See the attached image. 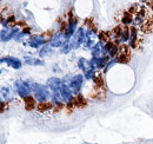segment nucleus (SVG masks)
I'll list each match as a JSON object with an SVG mask.
<instances>
[{
	"label": "nucleus",
	"mask_w": 153,
	"mask_h": 144,
	"mask_svg": "<svg viewBox=\"0 0 153 144\" xmlns=\"http://www.w3.org/2000/svg\"><path fill=\"white\" fill-rule=\"evenodd\" d=\"M117 63H121V64H126L130 62V51H128V45H121L119 53L115 57Z\"/></svg>",
	"instance_id": "8"
},
{
	"label": "nucleus",
	"mask_w": 153,
	"mask_h": 144,
	"mask_svg": "<svg viewBox=\"0 0 153 144\" xmlns=\"http://www.w3.org/2000/svg\"><path fill=\"white\" fill-rule=\"evenodd\" d=\"M1 93H2V100H4L5 98H6V100H8L10 98L12 99V98L14 97V94H13L12 90H10V89H8L7 86H6V88L4 86V88L1 89Z\"/></svg>",
	"instance_id": "21"
},
{
	"label": "nucleus",
	"mask_w": 153,
	"mask_h": 144,
	"mask_svg": "<svg viewBox=\"0 0 153 144\" xmlns=\"http://www.w3.org/2000/svg\"><path fill=\"white\" fill-rule=\"evenodd\" d=\"M20 31L19 27L18 26H14V27H12V28H10V27H6V28H2V31H1V41H8V40H11L12 38H16V37L19 34Z\"/></svg>",
	"instance_id": "6"
},
{
	"label": "nucleus",
	"mask_w": 153,
	"mask_h": 144,
	"mask_svg": "<svg viewBox=\"0 0 153 144\" xmlns=\"http://www.w3.org/2000/svg\"><path fill=\"white\" fill-rule=\"evenodd\" d=\"M25 104H26V109L27 110H31V109H34L37 105H36V98L33 96H28L26 97L25 99Z\"/></svg>",
	"instance_id": "19"
},
{
	"label": "nucleus",
	"mask_w": 153,
	"mask_h": 144,
	"mask_svg": "<svg viewBox=\"0 0 153 144\" xmlns=\"http://www.w3.org/2000/svg\"><path fill=\"white\" fill-rule=\"evenodd\" d=\"M76 24H78L76 19L73 17L72 13H70V16H68V21H67L66 27H65V33H66V37H67L68 40L74 36V33L76 32Z\"/></svg>",
	"instance_id": "5"
},
{
	"label": "nucleus",
	"mask_w": 153,
	"mask_h": 144,
	"mask_svg": "<svg viewBox=\"0 0 153 144\" xmlns=\"http://www.w3.org/2000/svg\"><path fill=\"white\" fill-rule=\"evenodd\" d=\"M85 38H86V31L82 27H79L74 33V36L68 40V44L71 46L72 50H76L78 47H80L81 45H84L85 43Z\"/></svg>",
	"instance_id": "2"
},
{
	"label": "nucleus",
	"mask_w": 153,
	"mask_h": 144,
	"mask_svg": "<svg viewBox=\"0 0 153 144\" xmlns=\"http://www.w3.org/2000/svg\"><path fill=\"white\" fill-rule=\"evenodd\" d=\"M133 21L137 25H139V26L141 27L143 25H145L146 22L150 21V19H149V12H147L145 8H141L140 11L137 12L135 17L133 18Z\"/></svg>",
	"instance_id": "9"
},
{
	"label": "nucleus",
	"mask_w": 153,
	"mask_h": 144,
	"mask_svg": "<svg viewBox=\"0 0 153 144\" xmlns=\"http://www.w3.org/2000/svg\"><path fill=\"white\" fill-rule=\"evenodd\" d=\"M130 40V28L128 27H125L124 28V31H123V34L120 37V39H119V43H126V41H128Z\"/></svg>",
	"instance_id": "23"
},
{
	"label": "nucleus",
	"mask_w": 153,
	"mask_h": 144,
	"mask_svg": "<svg viewBox=\"0 0 153 144\" xmlns=\"http://www.w3.org/2000/svg\"><path fill=\"white\" fill-rule=\"evenodd\" d=\"M61 84H62V82L59 78H57V77H52V78H50L47 80V86L50 88V90L52 91V93L59 92Z\"/></svg>",
	"instance_id": "14"
},
{
	"label": "nucleus",
	"mask_w": 153,
	"mask_h": 144,
	"mask_svg": "<svg viewBox=\"0 0 153 144\" xmlns=\"http://www.w3.org/2000/svg\"><path fill=\"white\" fill-rule=\"evenodd\" d=\"M6 62L8 66H11L12 69L14 70H19L22 66V62L18 59V58H14V57H5V58H1V63Z\"/></svg>",
	"instance_id": "12"
},
{
	"label": "nucleus",
	"mask_w": 153,
	"mask_h": 144,
	"mask_svg": "<svg viewBox=\"0 0 153 144\" xmlns=\"http://www.w3.org/2000/svg\"><path fill=\"white\" fill-rule=\"evenodd\" d=\"M13 21H14V17H13V16L7 19V22H13Z\"/></svg>",
	"instance_id": "27"
},
{
	"label": "nucleus",
	"mask_w": 153,
	"mask_h": 144,
	"mask_svg": "<svg viewBox=\"0 0 153 144\" xmlns=\"http://www.w3.org/2000/svg\"><path fill=\"white\" fill-rule=\"evenodd\" d=\"M46 39L44 38V36H34L30 38V46L33 49H39L42 47L44 45H46Z\"/></svg>",
	"instance_id": "13"
},
{
	"label": "nucleus",
	"mask_w": 153,
	"mask_h": 144,
	"mask_svg": "<svg viewBox=\"0 0 153 144\" xmlns=\"http://www.w3.org/2000/svg\"><path fill=\"white\" fill-rule=\"evenodd\" d=\"M137 12H138V4H134V5H132V6L130 7L128 13H131V14H137Z\"/></svg>",
	"instance_id": "26"
},
{
	"label": "nucleus",
	"mask_w": 153,
	"mask_h": 144,
	"mask_svg": "<svg viewBox=\"0 0 153 144\" xmlns=\"http://www.w3.org/2000/svg\"><path fill=\"white\" fill-rule=\"evenodd\" d=\"M86 104H87V103H86L85 98H84L82 96L78 94L76 97V99H74V106H85Z\"/></svg>",
	"instance_id": "25"
},
{
	"label": "nucleus",
	"mask_w": 153,
	"mask_h": 144,
	"mask_svg": "<svg viewBox=\"0 0 153 144\" xmlns=\"http://www.w3.org/2000/svg\"><path fill=\"white\" fill-rule=\"evenodd\" d=\"M68 41L67 37H66V33L65 31H60V32H57L56 34L50 38L48 40V44L52 46V47H61L64 44H66Z\"/></svg>",
	"instance_id": "4"
},
{
	"label": "nucleus",
	"mask_w": 153,
	"mask_h": 144,
	"mask_svg": "<svg viewBox=\"0 0 153 144\" xmlns=\"http://www.w3.org/2000/svg\"><path fill=\"white\" fill-rule=\"evenodd\" d=\"M105 44L104 41H98L96 45L92 47L91 52H92V57H96V58H101V57H105L107 54V51L105 49Z\"/></svg>",
	"instance_id": "10"
},
{
	"label": "nucleus",
	"mask_w": 153,
	"mask_h": 144,
	"mask_svg": "<svg viewBox=\"0 0 153 144\" xmlns=\"http://www.w3.org/2000/svg\"><path fill=\"white\" fill-rule=\"evenodd\" d=\"M24 59H25V64L31 65V66H42V65H45L44 60L33 58V57H25Z\"/></svg>",
	"instance_id": "17"
},
{
	"label": "nucleus",
	"mask_w": 153,
	"mask_h": 144,
	"mask_svg": "<svg viewBox=\"0 0 153 144\" xmlns=\"http://www.w3.org/2000/svg\"><path fill=\"white\" fill-rule=\"evenodd\" d=\"M78 65H79V68L82 70L84 74H85L86 72L91 71V70H94L93 66L91 65V60H87V59H85V58H80V59L78 60Z\"/></svg>",
	"instance_id": "15"
},
{
	"label": "nucleus",
	"mask_w": 153,
	"mask_h": 144,
	"mask_svg": "<svg viewBox=\"0 0 153 144\" xmlns=\"http://www.w3.org/2000/svg\"><path fill=\"white\" fill-rule=\"evenodd\" d=\"M32 92L33 97L39 103H47L52 98V91L47 85H42L39 83H33L32 85Z\"/></svg>",
	"instance_id": "1"
},
{
	"label": "nucleus",
	"mask_w": 153,
	"mask_h": 144,
	"mask_svg": "<svg viewBox=\"0 0 153 144\" xmlns=\"http://www.w3.org/2000/svg\"><path fill=\"white\" fill-rule=\"evenodd\" d=\"M14 88H16L17 93L19 94V97H21L22 99H25L26 97L31 96V93H32V86H31L27 82H25V80H22V79L16 80Z\"/></svg>",
	"instance_id": "3"
},
{
	"label": "nucleus",
	"mask_w": 153,
	"mask_h": 144,
	"mask_svg": "<svg viewBox=\"0 0 153 144\" xmlns=\"http://www.w3.org/2000/svg\"><path fill=\"white\" fill-rule=\"evenodd\" d=\"M30 33H31V28H30V27H26V28L24 27V28L21 30V32H20L19 34L14 39H16L17 41H21V39H22L24 37H25V36H28Z\"/></svg>",
	"instance_id": "24"
},
{
	"label": "nucleus",
	"mask_w": 153,
	"mask_h": 144,
	"mask_svg": "<svg viewBox=\"0 0 153 144\" xmlns=\"http://www.w3.org/2000/svg\"><path fill=\"white\" fill-rule=\"evenodd\" d=\"M121 22H123L126 27H128V25H131V24L133 22L132 14H131V13H128V12H126V13L123 16V18H121Z\"/></svg>",
	"instance_id": "22"
},
{
	"label": "nucleus",
	"mask_w": 153,
	"mask_h": 144,
	"mask_svg": "<svg viewBox=\"0 0 153 144\" xmlns=\"http://www.w3.org/2000/svg\"><path fill=\"white\" fill-rule=\"evenodd\" d=\"M53 47L48 44V45H44L41 49H40V51H39V56H40V58H45L46 56H50V54L53 52V50H52Z\"/></svg>",
	"instance_id": "18"
},
{
	"label": "nucleus",
	"mask_w": 153,
	"mask_h": 144,
	"mask_svg": "<svg viewBox=\"0 0 153 144\" xmlns=\"http://www.w3.org/2000/svg\"><path fill=\"white\" fill-rule=\"evenodd\" d=\"M137 36H138V31H137V27H130V40H128V46L135 49V43L138 41L137 40Z\"/></svg>",
	"instance_id": "16"
},
{
	"label": "nucleus",
	"mask_w": 153,
	"mask_h": 144,
	"mask_svg": "<svg viewBox=\"0 0 153 144\" xmlns=\"http://www.w3.org/2000/svg\"><path fill=\"white\" fill-rule=\"evenodd\" d=\"M53 104L52 103H39L38 105H37V109H38L40 112H46V111H48V110H51V109H53Z\"/></svg>",
	"instance_id": "20"
},
{
	"label": "nucleus",
	"mask_w": 153,
	"mask_h": 144,
	"mask_svg": "<svg viewBox=\"0 0 153 144\" xmlns=\"http://www.w3.org/2000/svg\"><path fill=\"white\" fill-rule=\"evenodd\" d=\"M110 57L108 56H105V57H101V58H96V57H92L91 59V65L93 66L94 70H100V69H105V66L107 65L108 63V59Z\"/></svg>",
	"instance_id": "11"
},
{
	"label": "nucleus",
	"mask_w": 153,
	"mask_h": 144,
	"mask_svg": "<svg viewBox=\"0 0 153 144\" xmlns=\"http://www.w3.org/2000/svg\"><path fill=\"white\" fill-rule=\"evenodd\" d=\"M84 76H81V74H76V76H74L73 78H72V80L70 82V89H71V91L73 92V93H76V94H78L79 92H80V90H81V86H82V82H84Z\"/></svg>",
	"instance_id": "7"
}]
</instances>
